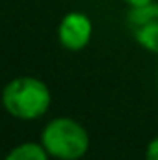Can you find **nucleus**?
<instances>
[{
    "instance_id": "f257e3e1",
    "label": "nucleus",
    "mask_w": 158,
    "mask_h": 160,
    "mask_svg": "<svg viewBox=\"0 0 158 160\" xmlns=\"http://www.w3.org/2000/svg\"><path fill=\"white\" fill-rule=\"evenodd\" d=\"M4 108L19 119H36L50 104V91L37 78L21 77L11 80L2 93Z\"/></svg>"
},
{
    "instance_id": "f03ea898",
    "label": "nucleus",
    "mask_w": 158,
    "mask_h": 160,
    "mask_svg": "<svg viewBox=\"0 0 158 160\" xmlns=\"http://www.w3.org/2000/svg\"><path fill=\"white\" fill-rule=\"evenodd\" d=\"M43 147L60 160H78L89 147V136L77 121L60 118L50 121L43 130Z\"/></svg>"
},
{
    "instance_id": "7ed1b4c3",
    "label": "nucleus",
    "mask_w": 158,
    "mask_h": 160,
    "mask_svg": "<svg viewBox=\"0 0 158 160\" xmlns=\"http://www.w3.org/2000/svg\"><path fill=\"white\" fill-rule=\"evenodd\" d=\"M132 38L147 50L158 54V4H145L132 8L126 17Z\"/></svg>"
},
{
    "instance_id": "20e7f679",
    "label": "nucleus",
    "mask_w": 158,
    "mask_h": 160,
    "mask_svg": "<svg viewBox=\"0 0 158 160\" xmlns=\"http://www.w3.org/2000/svg\"><path fill=\"white\" fill-rule=\"evenodd\" d=\"M60 43L69 50H80L91 39V21L84 13H69L58 28Z\"/></svg>"
},
{
    "instance_id": "39448f33",
    "label": "nucleus",
    "mask_w": 158,
    "mask_h": 160,
    "mask_svg": "<svg viewBox=\"0 0 158 160\" xmlns=\"http://www.w3.org/2000/svg\"><path fill=\"white\" fill-rule=\"evenodd\" d=\"M6 160H48L47 158V149L37 143H22L15 147Z\"/></svg>"
},
{
    "instance_id": "423d86ee",
    "label": "nucleus",
    "mask_w": 158,
    "mask_h": 160,
    "mask_svg": "<svg viewBox=\"0 0 158 160\" xmlns=\"http://www.w3.org/2000/svg\"><path fill=\"white\" fill-rule=\"evenodd\" d=\"M145 160H158V138L151 140V143L147 145V151H145Z\"/></svg>"
},
{
    "instance_id": "0eeeda50",
    "label": "nucleus",
    "mask_w": 158,
    "mask_h": 160,
    "mask_svg": "<svg viewBox=\"0 0 158 160\" xmlns=\"http://www.w3.org/2000/svg\"><path fill=\"white\" fill-rule=\"evenodd\" d=\"M128 6H132V8H140V6H145V4H149L151 0H125Z\"/></svg>"
}]
</instances>
